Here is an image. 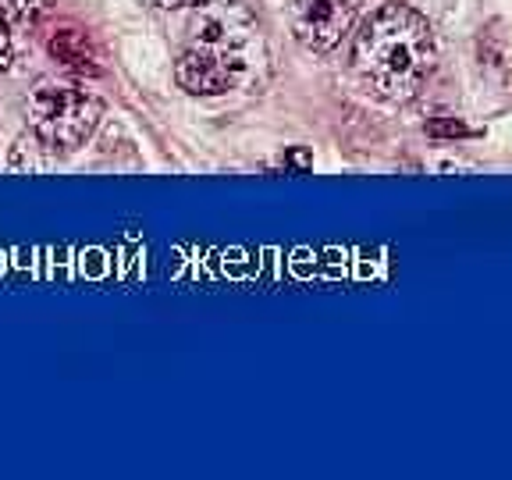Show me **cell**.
Here are the masks:
<instances>
[{
  "label": "cell",
  "instance_id": "cell-1",
  "mask_svg": "<svg viewBox=\"0 0 512 480\" xmlns=\"http://www.w3.org/2000/svg\"><path fill=\"white\" fill-rule=\"evenodd\" d=\"M175 79L192 96H224L267 82V43L253 11L235 0H203L185 29Z\"/></svg>",
  "mask_w": 512,
  "mask_h": 480
},
{
  "label": "cell",
  "instance_id": "cell-2",
  "mask_svg": "<svg viewBox=\"0 0 512 480\" xmlns=\"http://www.w3.org/2000/svg\"><path fill=\"white\" fill-rule=\"evenodd\" d=\"M438 64L434 29L409 4H381L356 32L352 68L374 96L388 104H409L420 96Z\"/></svg>",
  "mask_w": 512,
  "mask_h": 480
},
{
  "label": "cell",
  "instance_id": "cell-3",
  "mask_svg": "<svg viewBox=\"0 0 512 480\" xmlns=\"http://www.w3.org/2000/svg\"><path fill=\"white\" fill-rule=\"evenodd\" d=\"M104 107L75 82L43 79L29 93V128L47 150L72 153L93 136Z\"/></svg>",
  "mask_w": 512,
  "mask_h": 480
},
{
  "label": "cell",
  "instance_id": "cell-4",
  "mask_svg": "<svg viewBox=\"0 0 512 480\" xmlns=\"http://www.w3.org/2000/svg\"><path fill=\"white\" fill-rule=\"evenodd\" d=\"M363 0H292V32L313 54H328L360 15Z\"/></svg>",
  "mask_w": 512,
  "mask_h": 480
},
{
  "label": "cell",
  "instance_id": "cell-5",
  "mask_svg": "<svg viewBox=\"0 0 512 480\" xmlns=\"http://www.w3.org/2000/svg\"><path fill=\"white\" fill-rule=\"evenodd\" d=\"M47 50L79 75H96L100 72V50H96L93 36L86 29H75V25H61V29L50 36Z\"/></svg>",
  "mask_w": 512,
  "mask_h": 480
},
{
  "label": "cell",
  "instance_id": "cell-6",
  "mask_svg": "<svg viewBox=\"0 0 512 480\" xmlns=\"http://www.w3.org/2000/svg\"><path fill=\"white\" fill-rule=\"evenodd\" d=\"M50 8V0H0V22L4 25H36Z\"/></svg>",
  "mask_w": 512,
  "mask_h": 480
},
{
  "label": "cell",
  "instance_id": "cell-7",
  "mask_svg": "<svg viewBox=\"0 0 512 480\" xmlns=\"http://www.w3.org/2000/svg\"><path fill=\"white\" fill-rule=\"evenodd\" d=\"M427 132H431V136H466L470 128H466L463 121H445V118H438V121H431V125H427Z\"/></svg>",
  "mask_w": 512,
  "mask_h": 480
},
{
  "label": "cell",
  "instance_id": "cell-8",
  "mask_svg": "<svg viewBox=\"0 0 512 480\" xmlns=\"http://www.w3.org/2000/svg\"><path fill=\"white\" fill-rule=\"evenodd\" d=\"M11 61V32H8V25L0 22V68Z\"/></svg>",
  "mask_w": 512,
  "mask_h": 480
},
{
  "label": "cell",
  "instance_id": "cell-9",
  "mask_svg": "<svg viewBox=\"0 0 512 480\" xmlns=\"http://www.w3.org/2000/svg\"><path fill=\"white\" fill-rule=\"evenodd\" d=\"M153 4L164 11H175V8H196V4H203V0H153Z\"/></svg>",
  "mask_w": 512,
  "mask_h": 480
}]
</instances>
